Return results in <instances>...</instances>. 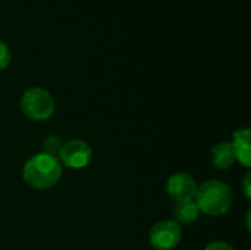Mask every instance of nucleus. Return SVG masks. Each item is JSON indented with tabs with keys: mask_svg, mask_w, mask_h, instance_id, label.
<instances>
[{
	"mask_svg": "<svg viewBox=\"0 0 251 250\" xmlns=\"http://www.w3.org/2000/svg\"><path fill=\"white\" fill-rule=\"evenodd\" d=\"M197 187L199 186H197L196 180L187 172H176V174L171 175L166 181V193L175 202L194 199Z\"/></svg>",
	"mask_w": 251,
	"mask_h": 250,
	"instance_id": "nucleus-6",
	"label": "nucleus"
},
{
	"mask_svg": "<svg viewBox=\"0 0 251 250\" xmlns=\"http://www.w3.org/2000/svg\"><path fill=\"white\" fill-rule=\"evenodd\" d=\"M60 177L62 165L59 159L46 153H37L31 156L22 168L24 181L37 190L51 189L57 184Z\"/></svg>",
	"mask_w": 251,
	"mask_h": 250,
	"instance_id": "nucleus-1",
	"label": "nucleus"
},
{
	"mask_svg": "<svg viewBox=\"0 0 251 250\" xmlns=\"http://www.w3.org/2000/svg\"><path fill=\"white\" fill-rule=\"evenodd\" d=\"M210 161H212L213 168H216L219 171L229 169L235 164V156H234L231 143L229 141H222V143L216 144L212 149Z\"/></svg>",
	"mask_w": 251,
	"mask_h": 250,
	"instance_id": "nucleus-8",
	"label": "nucleus"
},
{
	"mask_svg": "<svg viewBox=\"0 0 251 250\" xmlns=\"http://www.w3.org/2000/svg\"><path fill=\"white\" fill-rule=\"evenodd\" d=\"M10 63V50L7 47V44L0 40V71L6 69Z\"/></svg>",
	"mask_w": 251,
	"mask_h": 250,
	"instance_id": "nucleus-11",
	"label": "nucleus"
},
{
	"mask_svg": "<svg viewBox=\"0 0 251 250\" xmlns=\"http://www.w3.org/2000/svg\"><path fill=\"white\" fill-rule=\"evenodd\" d=\"M182 230L174 220H163L156 222L149 234L150 246L156 250H172L181 243Z\"/></svg>",
	"mask_w": 251,
	"mask_h": 250,
	"instance_id": "nucleus-4",
	"label": "nucleus"
},
{
	"mask_svg": "<svg viewBox=\"0 0 251 250\" xmlns=\"http://www.w3.org/2000/svg\"><path fill=\"white\" fill-rule=\"evenodd\" d=\"M62 146H63V143H62V140L57 136H49L43 141V152L41 153H46V155L57 158Z\"/></svg>",
	"mask_w": 251,
	"mask_h": 250,
	"instance_id": "nucleus-10",
	"label": "nucleus"
},
{
	"mask_svg": "<svg viewBox=\"0 0 251 250\" xmlns=\"http://www.w3.org/2000/svg\"><path fill=\"white\" fill-rule=\"evenodd\" d=\"M232 152L235 156V161L243 164L246 168H250L251 165V146H250V128H241L234 131L232 136Z\"/></svg>",
	"mask_w": 251,
	"mask_h": 250,
	"instance_id": "nucleus-7",
	"label": "nucleus"
},
{
	"mask_svg": "<svg viewBox=\"0 0 251 250\" xmlns=\"http://www.w3.org/2000/svg\"><path fill=\"white\" fill-rule=\"evenodd\" d=\"M204 250H237L234 246H231L229 243L226 242H213L210 245L206 246Z\"/></svg>",
	"mask_w": 251,
	"mask_h": 250,
	"instance_id": "nucleus-12",
	"label": "nucleus"
},
{
	"mask_svg": "<svg viewBox=\"0 0 251 250\" xmlns=\"http://www.w3.org/2000/svg\"><path fill=\"white\" fill-rule=\"evenodd\" d=\"M174 217H175V221L178 224L190 225V224H193V222H196L199 220L200 209H199L197 203L194 202V199L176 202L175 206H174Z\"/></svg>",
	"mask_w": 251,
	"mask_h": 250,
	"instance_id": "nucleus-9",
	"label": "nucleus"
},
{
	"mask_svg": "<svg viewBox=\"0 0 251 250\" xmlns=\"http://www.w3.org/2000/svg\"><path fill=\"white\" fill-rule=\"evenodd\" d=\"M91 156H93V150L90 144L84 140L75 139L66 141L62 146L57 159L60 165H65L69 169H82L90 164Z\"/></svg>",
	"mask_w": 251,
	"mask_h": 250,
	"instance_id": "nucleus-5",
	"label": "nucleus"
},
{
	"mask_svg": "<svg viewBox=\"0 0 251 250\" xmlns=\"http://www.w3.org/2000/svg\"><path fill=\"white\" fill-rule=\"evenodd\" d=\"M194 202L200 212L210 217H221L231 209L232 190L228 184L219 180H210L197 187Z\"/></svg>",
	"mask_w": 251,
	"mask_h": 250,
	"instance_id": "nucleus-2",
	"label": "nucleus"
},
{
	"mask_svg": "<svg viewBox=\"0 0 251 250\" xmlns=\"http://www.w3.org/2000/svg\"><path fill=\"white\" fill-rule=\"evenodd\" d=\"M241 187H243V193H244L246 199H251V174L250 172H247V174H246V177L243 178Z\"/></svg>",
	"mask_w": 251,
	"mask_h": 250,
	"instance_id": "nucleus-13",
	"label": "nucleus"
},
{
	"mask_svg": "<svg viewBox=\"0 0 251 250\" xmlns=\"http://www.w3.org/2000/svg\"><path fill=\"white\" fill-rule=\"evenodd\" d=\"M21 109L28 119L46 121L54 112V100L47 90L32 87L22 94Z\"/></svg>",
	"mask_w": 251,
	"mask_h": 250,
	"instance_id": "nucleus-3",
	"label": "nucleus"
}]
</instances>
